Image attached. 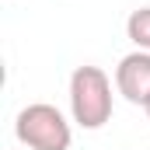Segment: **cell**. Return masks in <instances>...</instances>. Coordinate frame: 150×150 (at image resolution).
Listing matches in <instances>:
<instances>
[{
	"mask_svg": "<svg viewBox=\"0 0 150 150\" xmlns=\"http://www.w3.org/2000/svg\"><path fill=\"white\" fill-rule=\"evenodd\" d=\"M70 115L80 129H101L112 119V80L101 67H77L70 74Z\"/></svg>",
	"mask_w": 150,
	"mask_h": 150,
	"instance_id": "obj_1",
	"label": "cell"
},
{
	"mask_svg": "<svg viewBox=\"0 0 150 150\" xmlns=\"http://www.w3.org/2000/svg\"><path fill=\"white\" fill-rule=\"evenodd\" d=\"M14 133L28 150H70V143H74L67 115L49 101L25 105L14 119Z\"/></svg>",
	"mask_w": 150,
	"mask_h": 150,
	"instance_id": "obj_2",
	"label": "cell"
},
{
	"mask_svg": "<svg viewBox=\"0 0 150 150\" xmlns=\"http://www.w3.org/2000/svg\"><path fill=\"white\" fill-rule=\"evenodd\" d=\"M115 87L129 105H147L150 101V52L136 49L119 59L115 67Z\"/></svg>",
	"mask_w": 150,
	"mask_h": 150,
	"instance_id": "obj_3",
	"label": "cell"
},
{
	"mask_svg": "<svg viewBox=\"0 0 150 150\" xmlns=\"http://www.w3.org/2000/svg\"><path fill=\"white\" fill-rule=\"evenodd\" d=\"M126 35H129V42H133L136 49L150 52V7H136V11L129 14V21H126Z\"/></svg>",
	"mask_w": 150,
	"mask_h": 150,
	"instance_id": "obj_4",
	"label": "cell"
},
{
	"mask_svg": "<svg viewBox=\"0 0 150 150\" xmlns=\"http://www.w3.org/2000/svg\"><path fill=\"white\" fill-rule=\"evenodd\" d=\"M143 108H147V119H150V101H147V105H143Z\"/></svg>",
	"mask_w": 150,
	"mask_h": 150,
	"instance_id": "obj_5",
	"label": "cell"
}]
</instances>
